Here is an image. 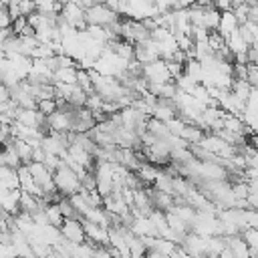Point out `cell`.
Returning a JSON list of instances; mask_svg holds the SVG:
<instances>
[{
	"label": "cell",
	"mask_w": 258,
	"mask_h": 258,
	"mask_svg": "<svg viewBox=\"0 0 258 258\" xmlns=\"http://www.w3.org/2000/svg\"><path fill=\"white\" fill-rule=\"evenodd\" d=\"M54 185L58 189V194H62L64 198H71L75 194H79L83 189V181L81 177L69 167L64 165V161L60 163V167L54 171Z\"/></svg>",
	"instance_id": "1"
},
{
	"label": "cell",
	"mask_w": 258,
	"mask_h": 258,
	"mask_svg": "<svg viewBox=\"0 0 258 258\" xmlns=\"http://www.w3.org/2000/svg\"><path fill=\"white\" fill-rule=\"evenodd\" d=\"M121 20L119 14H115L107 4H95L93 8L87 10V24H95V26H103V28H111L113 24H117Z\"/></svg>",
	"instance_id": "2"
},
{
	"label": "cell",
	"mask_w": 258,
	"mask_h": 258,
	"mask_svg": "<svg viewBox=\"0 0 258 258\" xmlns=\"http://www.w3.org/2000/svg\"><path fill=\"white\" fill-rule=\"evenodd\" d=\"M143 79L149 83V85H167V83H173L171 75H169V69H167V62L163 58L151 62V64H143Z\"/></svg>",
	"instance_id": "3"
},
{
	"label": "cell",
	"mask_w": 258,
	"mask_h": 258,
	"mask_svg": "<svg viewBox=\"0 0 258 258\" xmlns=\"http://www.w3.org/2000/svg\"><path fill=\"white\" fill-rule=\"evenodd\" d=\"M181 248L191 256V258H208V238H202L194 232H189L183 242H181Z\"/></svg>",
	"instance_id": "4"
},
{
	"label": "cell",
	"mask_w": 258,
	"mask_h": 258,
	"mask_svg": "<svg viewBox=\"0 0 258 258\" xmlns=\"http://www.w3.org/2000/svg\"><path fill=\"white\" fill-rule=\"evenodd\" d=\"M60 234L67 242L71 244H85L87 242V234H85V226L83 220H64Z\"/></svg>",
	"instance_id": "5"
},
{
	"label": "cell",
	"mask_w": 258,
	"mask_h": 258,
	"mask_svg": "<svg viewBox=\"0 0 258 258\" xmlns=\"http://www.w3.org/2000/svg\"><path fill=\"white\" fill-rule=\"evenodd\" d=\"M83 226H85L87 242H91L93 246H109V228L87 222V220H83Z\"/></svg>",
	"instance_id": "6"
},
{
	"label": "cell",
	"mask_w": 258,
	"mask_h": 258,
	"mask_svg": "<svg viewBox=\"0 0 258 258\" xmlns=\"http://www.w3.org/2000/svg\"><path fill=\"white\" fill-rule=\"evenodd\" d=\"M20 198H22V189H16V191H8V189H2L0 194V206H2V212H8L10 216H18L20 214Z\"/></svg>",
	"instance_id": "7"
},
{
	"label": "cell",
	"mask_w": 258,
	"mask_h": 258,
	"mask_svg": "<svg viewBox=\"0 0 258 258\" xmlns=\"http://www.w3.org/2000/svg\"><path fill=\"white\" fill-rule=\"evenodd\" d=\"M137 238H157L155 236V230H153V224H151V220L149 218H145V216H137V218H133V222H131V228H129Z\"/></svg>",
	"instance_id": "8"
},
{
	"label": "cell",
	"mask_w": 258,
	"mask_h": 258,
	"mask_svg": "<svg viewBox=\"0 0 258 258\" xmlns=\"http://www.w3.org/2000/svg\"><path fill=\"white\" fill-rule=\"evenodd\" d=\"M240 28V22L236 18L234 12H222V18H220V26H218V32L228 40L236 30Z\"/></svg>",
	"instance_id": "9"
},
{
	"label": "cell",
	"mask_w": 258,
	"mask_h": 258,
	"mask_svg": "<svg viewBox=\"0 0 258 258\" xmlns=\"http://www.w3.org/2000/svg\"><path fill=\"white\" fill-rule=\"evenodd\" d=\"M0 187L8 189V191L20 189V175H18V171L10 169V167H2L0 169Z\"/></svg>",
	"instance_id": "10"
},
{
	"label": "cell",
	"mask_w": 258,
	"mask_h": 258,
	"mask_svg": "<svg viewBox=\"0 0 258 258\" xmlns=\"http://www.w3.org/2000/svg\"><path fill=\"white\" fill-rule=\"evenodd\" d=\"M14 143V141H12ZM12 143H8V145H4V153H2V157H0V163H2V167H10V169H20L24 163H22V159L18 157V153H16V149H14V145Z\"/></svg>",
	"instance_id": "11"
},
{
	"label": "cell",
	"mask_w": 258,
	"mask_h": 258,
	"mask_svg": "<svg viewBox=\"0 0 258 258\" xmlns=\"http://www.w3.org/2000/svg\"><path fill=\"white\" fill-rule=\"evenodd\" d=\"M226 44H228V48H230V52L234 54V56H238V54H246L248 50H250V44L242 38V32H240V28L226 40Z\"/></svg>",
	"instance_id": "12"
},
{
	"label": "cell",
	"mask_w": 258,
	"mask_h": 258,
	"mask_svg": "<svg viewBox=\"0 0 258 258\" xmlns=\"http://www.w3.org/2000/svg\"><path fill=\"white\" fill-rule=\"evenodd\" d=\"M181 139H185L189 145H198L204 137H206V133H204V129L202 127H198V125H185V129L181 131V135H179Z\"/></svg>",
	"instance_id": "13"
},
{
	"label": "cell",
	"mask_w": 258,
	"mask_h": 258,
	"mask_svg": "<svg viewBox=\"0 0 258 258\" xmlns=\"http://www.w3.org/2000/svg\"><path fill=\"white\" fill-rule=\"evenodd\" d=\"M44 212H46V216H48V222H50V226H54V228H62V224H64V216H62V212H60V206L58 204H48L46 208H44Z\"/></svg>",
	"instance_id": "14"
},
{
	"label": "cell",
	"mask_w": 258,
	"mask_h": 258,
	"mask_svg": "<svg viewBox=\"0 0 258 258\" xmlns=\"http://www.w3.org/2000/svg\"><path fill=\"white\" fill-rule=\"evenodd\" d=\"M77 69H56L52 83H62V85H77Z\"/></svg>",
	"instance_id": "15"
},
{
	"label": "cell",
	"mask_w": 258,
	"mask_h": 258,
	"mask_svg": "<svg viewBox=\"0 0 258 258\" xmlns=\"http://www.w3.org/2000/svg\"><path fill=\"white\" fill-rule=\"evenodd\" d=\"M14 149H16V153H18V157L22 159V163L24 165H28V163H32V153H34V149H32V145H28L26 141H22V139H14Z\"/></svg>",
	"instance_id": "16"
},
{
	"label": "cell",
	"mask_w": 258,
	"mask_h": 258,
	"mask_svg": "<svg viewBox=\"0 0 258 258\" xmlns=\"http://www.w3.org/2000/svg\"><path fill=\"white\" fill-rule=\"evenodd\" d=\"M185 75L191 77L196 83L202 85V81H204V64H202L200 60H196V58L187 60V62H185Z\"/></svg>",
	"instance_id": "17"
},
{
	"label": "cell",
	"mask_w": 258,
	"mask_h": 258,
	"mask_svg": "<svg viewBox=\"0 0 258 258\" xmlns=\"http://www.w3.org/2000/svg\"><path fill=\"white\" fill-rule=\"evenodd\" d=\"M177 248H179V246H177L175 242H171V240L155 238V242H153V248H151V250H155V252H159V254H163V256L171 258V254H173Z\"/></svg>",
	"instance_id": "18"
},
{
	"label": "cell",
	"mask_w": 258,
	"mask_h": 258,
	"mask_svg": "<svg viewBox=\"0 0 258 258\" xmlns=\"http://www.w3.org/2000/svg\"><path fill=\"white\" fill-rule=\"evenodd\" d=\"M38 111L46 117H50L52 113L58 111V101L56 99H44V101H38Z\"/></svg>",
	"instance_id": "19"
},
{
	"label": "cell",
	"mask_w": 258,
	"mask_h": 258,
	"mask_svg": "<svg viewBox=\"0 0 258 258\" xmlns=\"http://www.w3.org/2000/svg\"><path fill=\"white\" fill-rule=\"evenodd\" d=\"M165 125H167V129H169V133H171V135L179 137V135H181V131L185 129V125H187V123H185V121H183V119L177 115L175 119H171V121H169V123H165Z\"/></svg>",
	"instance_id": "20"
},
{
	"label": "cell",
	"mask_w": 258,
	"mask_h": 258,
	"mask_svg": "<svg viewBox=\"0 0 258 258\" xmlns=\"http://www.w3.org/2000/svg\"><path fill=\"white\" fill-rule=\"evenodd\" d=\"M242 238L246 240V244L250 246V250L252 252H258V230H246L244 234H242Z\"/></svg>",
	"instance_id": "21"
},
{
	"label": "cell",
	"mask_w": 258,
	"mask_h": 258,
	"mask_svg": "<svg viewBox=\"0 0 258 258\" xmlns=\"http://www.w3.org/2000/svg\"><path fill=\"white\" fill-rule=\"evenodd\" d=\"M0 258H18L14 244H0Z\"/></svg>",
	"instance_id": "22"
},
{
	"label": "cell",
	"mask_w": 258,
	"mask_h": 258,
	"mask_svg": "<svg viewBox=\"0 0 258 258\" xmlns=\"http://www.w3.org/2000/svg\"><path fill=\"white\" fill-rule=\"evenodd\" d=\"M28 26V18H24V16H20V18H16L14 22H12V30H14V36H20L22 32H24V28Z\"/></svg>",
	"instance_id": "23"
},
{
	"label": "cell",
	"mask_w": 258,
	"mask_h": 258,
	"mask_svg": "<svg viewBox=\"0 0 258 258\" xmlns=\"http://www.w3.org/2000/svg\"><path fill=\"white\" fill-rule=\"evenodd\" d=\"M220 258H236V254H234V250L230 246H226V250L220 254Z\"/></svg>",
	"instance_id": "24"
},
{
	"label": "cell",
	"mask_w": 258,
	"mask_h": 258,
	"mask_svg": "<svg viewBox=\"0 0 258 258\" xmlns=\"http://www.w3.org/2000/svg\"><path fill=\"white\" fill-rule=\"evenodd\" d=\"M147 258H167V256H163V254H159V252H155V250H149V252H147Z\"/></svg>",
	"instance_id": "25"
}]
</instances>
